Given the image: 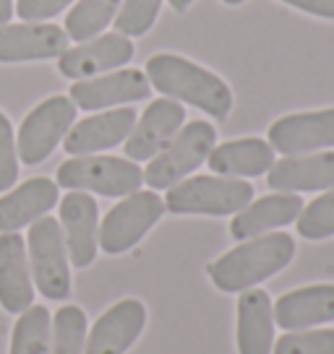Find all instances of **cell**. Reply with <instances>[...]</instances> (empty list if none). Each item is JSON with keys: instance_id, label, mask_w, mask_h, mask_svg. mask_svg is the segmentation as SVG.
Here are the masks:
<instances>
[{"instance_id": "cell-1", "label": "cell", "mask_w": 334, "mask_h": 354, "mask_svg": "<svg viewBox=\"0 0 334 354\" xmlns=\"http://www.w3.org/2000/svg\"><path fill=\"white\" fill-rule=\"evenodd\" d=\"M146 78L152 88L175 102H186L191 107H199L214 120H227L233 112V88L217 73L193 63L188 57L159 53L146 63Z\"/></svg>"}, {"instance_id": "cell-2", "label": "cell", "mask_w": 334, "mask_h": 354, "mask_svg": "<svg viewBox=\"0 0 334 354\" xmlns=\"http://www.w3.org/2000/svg\"><path fill=\"white\" fill-rule=\"evenodd\" d=\"M292 258L295 240L288 232H267L243 240L238 248L220 255L214 263H209L206 274L220 292L240 295L288 268Z\"/></svg>"}, {"instance_id": "cell-3", "label": "cell", "mask_w": 334, "mask_h": 354, "mask_svg": "<svg viewBox=\"0 0 334 354\" xmlns=\"http://www.w3.org/2000/svg\"><path fill=\"white\" fill-rule=\"evenodd\" d=\"M254 201V185L238 177L196 175L167 188L165 209L175 216H230Z\"/></svg>"}, {"instance_id": "cell-4", "label": "cell", "mask_w": 334, "mask_h": 354, "mask_svg": "<svg viewBox=\"0 0 334 354\" xmlns=\"http://www.w3.org/2000/svg\"><path fill=\"white\" fill-rule=\"evenodd\" d=\"M55 183L68 190H84L97 193L105 198H125L141 188L144 169L121 156H71L68 162L58 167Z\"/></svg>"}, {"instance_id": "cell-5", "label": "cell", "mask_w": 334, "mask_h": 354, "mask_svg": "<svg viewBox=\"0 0 334 354\" xmlns=\"http://www.w3.org/2000/svg\"><path fill=\"white\" fill-rule=\"evenodd\" d=\"M217 146V128L206 120H193L183 125L178 136L149 162L144 169V183L152 190H167L196 172Z\"/></svg>"}, {"instance_id": "cell-6", "label": "cell", "mask_w": 334, "mask_h": 354, "mask_svg": "<svg viewBox=\"0 0 334 354\" xmlns=\"http://www.w3.org/2000/svg\"><path fill=\"white\" fill-rule=\"evenodd\" d=\"M26 253H29V268H32V281L37 292L53 302H63L71 297L73 279H71V261H68L60 221H55L53 216H42L39 221H34L26 237Z\"/></svg>"}, {"instance_id": "cell-7", "label": "cell", "mask_w": 334, "mask_h": 354, "mask_svg": "<svg viewBox=\"0 0 334 354\" xmlns=\"http://www.w3.org/2000/svg\"><path fill=\"white\" fill-rule=\"evenodd\" d=\"M165 201L157 190H136L115 203L100 224V248L107 255H123L141 243L165 214Z\"/></svg>"}, {"instance_id": "cell-8", "label": "cell", "mask_w": 334, "mask_h": 354, "mask_svg": "<svg viewBox=\"0 0 334 354\" xmlns=\"http://www.w3.org/2000/svg\"><path fill=\"white\" fill-rule=\"evenodd\" d=\"M76 122V104L71 97H50L39 102L26 118H24L19 136H16V149H19V162L24 165H42L47 156L55 151L60 141L68 136V131Z\"/></svg>"}, {"instance_id": "cell-9", "label": "cell", "mask_w": 334, "mask_h": 354, "mask_svg": "<svg viewBox=\"0 0 334 354\" xmlns=\"http://www.w3.org/2000/svg\"><path fill=\"white\" fill-rule=\"evenodd\" d=\"M136 47L128 37L121 32L100 34L89 42H78L76 47H68L58 57V71L71 81H87L100 73H110L118 68L128 66L134 60Z\"/></svg>"}, {"instance_id": "cell-10", "label": "cell", "mask_w": 334, "mask_h": 354, "mask_svg": "<svg viewBox=\"0 0 334 354\" xmlns=\"http://www.w3.org/2000/svg\"><path fill=\"white\" fill-rule=\"evenodd\" d=\"M269 146L282 156L334 149V107L285 115L269 125Z\"/></svg>"}, {"instance_id": "cell-11", "label": "cell", "mask_w": 334, "mask_h": 354, "mask_svg": "<svg viewBox=\"0 0 334 354\" xmlns=\"http://www.w3.org/2000/svg\"><path fill=\"white\" fill-rule=\"evenodd\" d=\"M149 97H152V84H149L146 73L136 71V68H118L107 76L76 81L71 86V102L76 104V110L87 112L134 104V102L149 100Z\"/></svg>"}, {"instance_id": "cell-12", "label": "cell", "mask_w": 334, "mask_h": 354, "mask_svg": "<svg viewBox=\"0 0 334 354\" xmlns=\"http://www.w3.org/2000/svg\"><path fill=\"white\" fill-rule=\"evenodd\" d=\"M60 230L71 266L87 268L94 263L100 250V209L89 193L71 190L60 201Z\"/></svg>"}, {"instance_id": "cell-13", "label": "cell", "mask_w": 334, "mask_h": 354, "mask_svg": "<svg viewBox=\"0 0 334 354\" xmlns=\"http://www.w3.org/2000/svg\"><path fill=\"white\" fill-rule=\"evenodd\" d=\"M186 122V107L175 100H155L136 120L123 151L131 162H152L165 149Z\"/></svg>"}, {"instance_id": "cell-14", "label": "cell", "mask_w": 334, "mask_h": 354, "mask_svg": "<svg viewBox=\"0 0 334 354\" xmlns=\"http://www.w3.org/2000/svg\"><path fill=\"white\" fill-rule=\"evenodd\" d=\"M146 328V308L141 299H121L107 308L87 333L84 354H125Z\"/></svg>"}, {"instance_id": "cell-15", "label": "cell", "mask_w": 334, "mask_h": 354, "mask_svg": "<svg viewBox=\"0 0 334 354\" xmlns=\"http://www.w3.org/2000/svg\"><path fill=\"white\" fill-rule=\"evenodd\" d=\"M136 125L134 107H112V110L89 115L73 122V128L63 138V149L68 156H89L125 144Z\"/></svg>"}, {"instance_id": "cell-16", "label": "cell", "mask_w": 334, "mask_h": 354, "mask_svg": "<svg viewBox=\"0 0 334 354\" xmlns=\"http://www.w3.org/2000/svg\"><path fill=\"white\" fill-rule=\"evenodd\" d=\"M68 50V34L58 24H3L0 63L53 60Z\"/></svg>"}, {"instance_id": "cell-17", "label": "cell", "mask_w": 334, "mask_h": 354, "mask_svg": "<svg viewBox=\"0 0 334 354\" xmlns=\"http://www.w3.org/2000/svg\"><path fill=\"white\" fill-rule=\"evenodd\" d=\"M34 305V281L26 240L19 232L0 234V308L21 315Z\"/></svg>"}, {"instance_id": "cell-18", "label": "cell", "mask_w": 334, "mask_h": 354, "mask_svg": "<svg viewBox=\"0 0 334 354\" xmlns=\"http://www.w3.org/2000/svg\"><path fill=\"white\" fill-rule=\"evenodd\" d=\"M267 185L277 193H311L334 188V151L285 156L267 172Z\"/></svg>"}, {"instance_id": "cell-19", "label": "cell", "mask_w": 334, "mask_h": 354, "mask_svg": "<svg viewBox=\"0 0 334 354\" xmlns=\"http://www.w3.org/2000/svg\"><path fill=\"white\" fill-rule=\"evenodd\" d=\"M58 198V183L50 177H32L19 188H11L6 196H0V234L32 227L34 221L53 211Z\"/></svg>"}, {"instance_id": "cell-20", "label": "cell", "mask_w": 334, "mask_h": 354, "mask_svg": "<svg viewBox=\"0 0 334 354\" xmlns=\"http://www.w3.org/2000/svg\"><path fill=\"white\" fill-rule=\"evenodd\" d=\"M274 323L285 331L334 323V284H308L285 292L274 302Z\"/></svg>"}, {"instance_id": "cell-21", "label": "cell", "mask_w": 334, "mask_h": 354, "mask_svg": "<svg viewBox=\"0 0 334 354\" xmlns=\"http://www.w3.org/2000/svg\"><path fill=\"white\" fill-rule=\"evenodd\" d=\"M303 198L298 193H272L258 201H251L243 211L235 214L230 224V234L238 243L267 234L272 230H282L301 216Z\"/></svg>"}, {"instance_id": "cell-22", "label": "cell", "mask_w": 334, "mask_h": 354, "mask_svg": "<svg viewBox=\"0 0 334 354\" xmlns=\"http://www.w3.org/2000/svg\"><path fill=\"white\" fill-rule=\"evenodd\" d=\"M238 354H272L274 302L264 289H245L238 297Z\"/></svg>"}, {"instance_id": "cell-23", "label": "cell", "mask_w": 334, "mask_h": 354, "mask_svg": "<svg viewBox=\"0 0 334 354\" xmlns=\"http://www.w3.org/2000/svg\"><path fill=\"white\" fill-rule=\"evenodd\" d=\"M206 165L220 177H261L274 165V149L264 138H235L214 146Z\"/></svg>"}, {"instance_id": "cell-24", "label": "cell", "mask_w": 334, "mask_h": 354, "mask_svg": "<svg viewBox=\"0 0 334 354\" xmlns=\"http://www.w3.org/2000/svg\"><path fill=\"white\" fill-rule=\"evenodd\" d=\"M123 0H78L66 16V34L73 42H89L100 37L118 16Z\"/></svg>"}, {"instance_id": "cell-25", "label": "cell", "mask_w": 334, "mask_h": 354, "mask_svg": "<svg viewBox=\"0 0 334 354\" xmlns=\"http://www.w3.org/2000/svg\"><path fill=\"white\" fill-rule=\"evenodd\" d=\"M53 339V315L42 305H32L19 315L11 333L8 354H50Z\"/></svg>"}, {"instance_id": "cell-26", "label": "cell", "mask_w": 334, "mask_h": 354, "mask_svg": "<svg viewBox=\"0 0 334 354\" xmlns=\"http://www.w3.org/2000/svg\"><path fill=\"white\" fill-rule=\"evenodd\" d=\"M89 321L78 305H63L53 315V339L50 354H84L87 349Z\"/></svg>"}, {"instance_id": "cell-27", "label": "cell", "mask_w": 334, "mask_h": 354, "mask_svg": "<svg viewBox=\"0 0 334 354\" xmlns=\"http://www.w3.org/2000/svg\"><path fill=\"white\" fill-rule=\"evenodd\" d=\"M298 234L303 240H329L334 237V188L322 193L319 198H313L308 206H303L301 216H298Z\"/></svg>"}, {"instance_id": "cell-28", "label": "cell", "mask_w": 334, "mask_h": 354, "mask_svg": "<svg viewBox=\"0 0 334 354\" xmlns=\"http://www.w3.org/2000/svg\"><path fill=\"white\" fill-rule=\"evenodd\" d=\"M159 8L162 0H123L115 16V29L123 37H144L155 26Z\"/></svg>"}, {"instance_id": "cell-29", "label": "cell", "mask_w": 334, "mask_h": 354, "mask_svg": "<svg viewBox=\"0 0 334 354\" xmlns=\"http://www.w3.org/2000/svg\"><path fill=\"white\" fill-rule=\"evenodd\" d=\"M272 354H334V328L282 333Z\"/></svg>"}, {"instance_id": "cell-30", "label": "cell", "mask_w": 334, "mask_h": 354, "mask_svg": "<svg viewBox=\"0 0 334 354\" xmlns=\"http://www.w3.org/2000/svg\"><path fill=\"white\" fill-rule=\"evenodd\" d=\"M19 180V149L16 133L6 112H0V193L11 190Z\"/></svg>"}, {"instance_id": "cell-31", "label": "cell", "mask_w": 334, "mask_h": 354, "mask_svg": "<svg viewBox=\"0 0 334 354\" xmlns=\"http://www.w3.org/2000/svg\"><path fill=\"white\" fill-rule=\"evenodd\" d=\"M73 0H19L13 11L19 13V19L26 24H39L47 19H55L58 13H63Z\"/></svg>"}, {"instance_id": "cell-32", "label": "cell", "mask_w": 334, "mask_h": 354, "mask_svg": "<svg viewBox=\"0 0 334 354\" xmlns=\"http://www.w3.org/2000/svg\"><path fill=\"white\" fill-rule=\"evenodd\" d=\"M290 8H298L303 13H311L316 19H329L334 21V0H282Z\"/></svg>"}, {"instance_id": "cell-33", "label": "cell", "mask_w": 334, "mask_h": 354, "mask_svg": "<svg viewBox=\"0 0 334 354\" xmlns=\"http://www.w3.org/2000/svg\"><path fill=\"white\" fill-rule=\"evenodd\" d=\"M13 13H16L13 11V0H0V26L11 21Z\"/></svg>"}, {"instance_id": "cell-34", "label": "cell", "mask_w": 334, "mask_h": 354, "mask_svg": "<svg viewBox=\"0 0 334 354\" xmlns=\"http://www.w3.org/2000/svg\"><path fill=\"white\" fill-rule=\"evenodd\" d=\"M170 6H173V11L175 13H186L193 6V0H167Z\"/></svg>"}, {"instance_id": "cell-35", "label": "cell", "mask_w": 334, "mask_h": 354, "mask_svg": "<svg viewBox=\"0 0 334 354\" xmlns=\"http://www.w3.org/2000/svg\"><path fill=\"white\" fill-rule=\"evenodd\" d=\"M225 6H240V3H245V0H222Z\"/></svg>"}]
</instances>
